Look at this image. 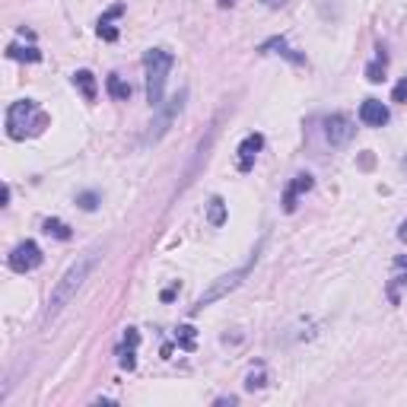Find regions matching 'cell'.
<instances>
[{
  "label": "cell",
  "instance_id": "6da1fadb",
  "mask_svg": "<svg viewBox=\"0 0 407 407\" xmlns=\"http://www.w3.org/2000/svg\"><path fill=\"white\" fill-rule=\"evenodd\" d=\"M102 258V249L99 245H92L90 251H83V255L76 258L74 264L67 268V274L57 280V287L51 290V299H48V309H45V322H51V318H57L64 309H67V303L76 296V290L83 287V280L90 277V270L96 268V261Z\"/></svg>",
  "mask_w": 407,
  "mask_h": 407
},
{
  "label": "cell",
  "instance_id": "7a4b0ae2",
  "mask_svg": "<svg viewBox=\"0 0 407 407\" xmlns=\"http://www.w3.org/2000/svg\"><path fill=\"white\" fill-rule=\"evenodd\" d=\"M175 57L166 48H150L144 55V70H146V102L153 109L163 105V92H166V76L172 70Z\"/></svg>",
  "mask_w": 407,
  "mask_h": 407
},
{
  "label": "cell",
  "instance_id": "3957f363",
  "mask_svg": "<svg viewBox=\"0 0 407 407\" xmlns=\"http://www.w3.org/2000/svg\"><path fill=\"white\" fill-rule=\"evenodd\" d=\"M48 125V118L39 111L32 99H20L7 109V134L13 140H26V134H39Z\"/></svg>",
  "mask_w": 407,
  "mask_h": 407
},
{
  "label": "cell",
  "instance_id": "277c9868",
  "mask_svg": "<svg viewBox=\"0 0 407 407\" xmlns=\"http://www.w3.org/2000/svg\"><path fill=\"white\" fill-rule=\"evenodd\" d=\"M255 258H258V251L255 255L249 258V264H242V268H235V270H229V274H223L220 280H214L207 287V290L200 293L198 296V303H194V312H200V309H207L210 303H216V299H223V296H229V293L235 290V287H239L242 280H245V277H249V270H251V264H255Z\"/></svg>",
  "mask_w": 407,
  "mask_h": 407
},
{
  "label": "cell",
  "instance_id": "5b68a950",
  "mask_svg": "<svg viewBox=\"0 0 407 407\" xmlns=\"http://www.w3.org/2000/svg\"><path fill=\"white\" fill-rule=\"evenodd\" d=\"M185 99H188V90H181L179 96H172L166 105H159V115L153 118L150 131L144 134V146H153V144H159V140L166 137L169 127H172V121L181 115V109H185Z\"/></svg>",
  "mask_w": 407,
  "mask_h": 407
},
{
  "label": "cell",
  "instance_id": "8992f818",
  "mask_svg": "<svg viewBox=\"0 0 407 407\" xmlns=\"http://www.w3.org/2000/svg\"><path fill=\"white\" fill-rule=\"evenodd\" d=\"M42 261H45V255H42V249H39L32 239L20 242V245L10 251V258H7V264L16 270V274H29V270H35Z\"/></svg>",
  "mask_w": 407,
  "mask_h": 407
},
{
  "label": "cell",
  "instance_id": "52a82bcc",
  "mask_svg": "<svg viewBox=\"0 0 407 407\" xmlns=\"http://www.w3.org/2000/svg\"><path fill=\"white\" fill-rule=\"evenodd\" d=\"M353 134H357V127H353V121L347 115L324 118V137H328L331 146H347L353 140Z\"/></svg>",
  "mask_w": 407,
  "mask_h": 407
},
{
  "label": "cell",
  "instance_id": "ba28073f",
  "mask_svg": "<svg viewBox=\"0 0 407 407\" xmlns=\"http://www.w3.org/2000/svg\"><path fill=\"white\" fill-rule=\"evenodd\" d=\"M261 146H264L261 134H249V137L239 144V150H235V153H239V156H235V163H239L242 172H249V169L255 166V159H258V153H261Z\"/></svg>",
  "mask_w": 407,
  "mask_h": 407
},
{
  "label": "cell",
  "instance_id": "9c48e42d",
  "mask_svg": "<svg viewBox=\"0 0 407 407\" xmlns=\"http://www.w3.org/2000/svg\"><path fill=\"white\" fill-rule=\"evenodd\" d=\"M312 185H315V179H312L309 172L296 175V179L287 185V191H283V210H287V214H293V210H296V200L303 198L305 191H312Z\"/></svg>",
  "mask_w": 407,
  "mask_h": 407
},
{
  "label": "cell",
  "instance_id": "30bf717a",
  "mask_svg": "<svg viewBox=\"0 0 407 407\" xmlns=\"http://www.w3.org/2000/svg\"><path fill=\"white\" fill-rule=\"evenodd\" d=\"M359 121H363L366 127H382V125H388V109L379 99H366V102L359 105Z\"/></svg>",
  "mask_w": 407,
  "mask_h": 407
},
{
  "label": "cell",
  "instance_id": "8fae6325",
  "mask_svg": "<svg viewBox=\"0 0 407 407\" xmlns=\"http://www.w3.org/2000/svg\"><path fill=\"white\" fill-rule=\"evenodd\" d=\"M121 13H125V7H121V4H115V7H111L109 13L99 20V39H105V42H115V39H118V29L111 26V22H115Z\"/></svg>",
  "mask_w": 407,
  "mask_h": 407
},
{
  "label": "cell",
  "instance_id": "7c38bea8",
  "mask_svg": "<svg viewBox=\"0 0 407 407\" xmlns=\"http://www.w3.org/2000/svg\"><path fill=\"white\" fill-rule=\"evenodd\" d=\"M261 55H283V57H287V61L303 64V55H296V51H293L290 45L283 42V39H268V42L261 45Z\"/></svg>",
  "mask_w": 407,
  "mask_h": 407
},
{
  "label": "cell",
  "instance_id": "4fadbf2b",
  "mask_svg": "<svg viewBox=\"0 0 407 407\" xmlns=\"http://www.w3.org/2000/svg\"><path fill=\"white\" fill-rule=\"evenodd\" d=\"M398 287H407V258H394V274L388 283V299L398 303Z\"/></svg>",
  "mask_w": 407,
  "mask_h": 407
},
{
  "label": "cell",
  "instance_id": "5bb4252c",
  "mask_svg": "<svg viewBox=\"0 0 407 407\" xmlns=\"http://www.w3.org/2000/svg\"><path fill=\"white\" fill-rule=\"evenodd\" d=\"M74 86L83 92L86 102H96V76H92L90 70H76V74H74Z\"/></svg>",
  "mask_w": 407,
  "mask_h": 407
},
{
  "label": "cell",
  "instance_id": "9a60e30c",
  "mask_svg": "<svg viewBox=\"0 0 407 407\" xmlns=\"http://www.w3.org/2000/svg\"><path fill=\"white\" fill-rule=\"evenodd\" d=\"M105 86H109V96L118 99V102H127V99H131V83H125L118 74H111L109 80H105Z\"/></svg>",
  "mask_w": 407,
  "mask_h": 407
},
{
  "label": "cell",
  "instance_id": "2e32d148",
  "mask_svg": "<svg viewBox=\"0 0 407 407\" xmlns=\"http://www.w3.org/2000/svg\"><path fill=\"white\" fill-rule=\"evenodd\" d=\"M207 223H210V226H223V223H226V200H223V198H210Z\"/></svg>",
  "mask_w": 407,
  "mask_h": 407
},
{
  "label": "cell",
  "instance_id": "e0dca14e",
  "mask_svg": "<svg viewBox=\"0 0 407 407\" xmlns=\"http://www.w3.org/2000/svg\"><path fill=\"white\" fill-rule=\"evenodd\" d=\"M7 57H13V61L39 64V61H42V51H39V48H22V45H10V48H7Z\"/></svg>",
  "mask_w": 407,
  "mask_h": 407
},
{
  "label": "cell",
  "instance_id": "ac0fdd59",
  "mask_svg": "<svg viewBox=\"0 0 407 407\" xmlns=\"http://www.w3.org/2000/svg\"><path fill=\"white\" fill-rule=\"evenodd\" d=\"M42 229L48 235H55V239H61V242H67L70 239V226L64 220H55V216H48V220L42 223Z\"/></svg>",
  "mask_w": 407,
  "mask_h": 407
},
{
  "label": "cell",
  "instance_id": "d6986e66",
  "mask_svg": "<svg viewBox=\"0 0 407 407\" xmlns=\"http://www.w3.org/2000/svg\"><path fill=\"white\" fill-rule=\"evenodd\" d=\"M385 64H388L385 55L375 57V61L366 67V80H369V83H379V80H385Z\"/></svg>",
  "mask_w": 407,
  "mask_h": 407
},
{
  "label": "cell",
  "instance_id": "ffe728a7",
  "mask_svg": "<svg viewBox=\"0 0 407 407\" xmlns=\"http://www.w3.org/2000/svg\"><path fill=\"white\" fill-rule=\"evenodd\" d=\"M175 340H179L181 350H194V328L191 324H185V328H179V334H175Z\"/></svg>",
  "mask_w": 407,
  "mask_h": 407
},
{
  "label": "cell",
  "instance_id": "44dd1931",
  "mask_svg": "<svg viewBox=\"0 0 407 407\" xmlns=\"http://www.w3.org/2000/svg\"><path fill=\"white\" fill-rule=\"evenodd\" d=\"M76 204H80L83 210H96L99 194H96V191H86V194H80V198H76Z\"/></svg>",
  "mask_w": 407,
  "mask_h": 407
},
{
  "label": "cell",
  "instance_id": "7402d4cb",
  "mask_svg": "<svg viewBox=\"0 0 407 407\" xmlns=\"http://www.w3.org/2000/svg\"><path fill=\"white\" fill-rule=\"evenodd\" d=\"M134 366H137V359H134V347H125V350H121V369L131 373Z\"/></svg>",
  "mask_w": 407,
  "mask_h": 407
},
{
  "label": "cell",
  "instance_id": "603a6c76",
  "mask_svg": "<svg viewBox=\"0 0 407 407\" xmlns=\"http://www.w3.org/2000/svg\"><path fill=\"white\" fill-rule=\"evenodd\" d=\"M121 344H125V347H134V350H137V344H140V331H137V328H127V331H125V340H121Z\"/></svg>",
  "mask_w": 407,
  "mask_h": 407
},
{
  "label": "cell",
  "instance_id": "cb8c5ba5",
  "mask_svg": "<svg viewBox=\"0 0 407 407\" xmlns=\"http://www.w3.org/2000/svg\"><path fill=\"white\" fill-rule=\"evenodd\" d=\"M392 102H407V80H401L392 90Z\"/></svg>",
  "mask_w": 407,
  "mask_h": 407
},
{
  "label": "cell",
  "instance_id": "d4e9b609",
  "mask_svg": "<svg viewBox=\"0 0 407 407\" xmlns=\"http://www.w3.org/2000/svg\"><path fill=\"white\" fill-rule=\"evenodd\" d=\"M261 385H264V375H261V373H258V375L251 373L249 382H245V388H251V392H255V388H261Z\"/></svg>",
  "mask_w": 407,
  "mask_h": 407
},
{
  "label": "cell",
  "instance_id": "484cf974",
  "mask_svg": "<svg viewBox=\"0 0 407 407\" xmlns=\"http://www.w3.org/2000/svg\"><path fill=\"white\" fill-rule=\"evenodd\" d=\"M175 293H179V283H172L169 290H163V303H172V296H175Z\"/></svg>",
  "mask_w": 407,
  "mask_h": 407
},
{
  "label": "cell",
  "instance_id": "4316f807",
  "mask_svg": "<svg viewBox=\"0 0 407 407\" xmlns=\"http://www.w3.org/2000/svg\"><path fill=\"white\" fill-rule=\"evenodd\" d=\"M0 200H4V207L10 204V188H7V185H4V191H0Z\"/></svg>",
  "mask_w": 407,
  "mask_h": 407
},
{
  "label": "cell",
  "instance_id": "83f0119b",
  "mask_svg": "<svg viewBox=\"0 0 407 407\" xmlns=\"http://www.w3.org/2000/svg\"><path fill=\"white\" fill-rule=\"evenodd\" d=\"M398 239H401V242H407V220L401 223V229H398Z\"/></svg>",
  "mask_w": 407,
  "mask_h": 407
},
{
  "label": "cell",
  "instance_id": "f1b7e54d",
  "mask_svg": "<svg viewBox=\"0 0 407 407\" xmlns=\"http://www.w3.org/2000/svg\"><path fill=\"white\" fill-rule=\"evenodd\" d=\"M216 4H220V7H233V0H216Z\"/></svg>",
  "mask_w": 407,
  "mask_h": 407
}]
</instances>
